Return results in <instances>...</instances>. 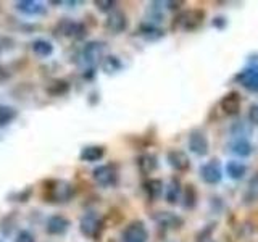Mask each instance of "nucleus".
I'll return each instance as SVG.
<instances>
[{
	"label": "nucleus",
	"instance_id": "obj_9",
	"mask_svg": "<svg viewBox=\"0 0 258 242\" xmlns=\"http://www.w3.org/2000/svg\"><path fill=\"white\" fill-rule=\"evenodd\" d=\"M70 220L67 216L63 215H52L50 218L47 220V232L52 234V236H61V234H64L68 229H70Z\"/></svg>",
	"mask_w": 258,
	"mask_h": 242
},
{
	"label": "nucleus",
	"instance_id": "obj_19",
	"mask_svg": "<svg viewBox=\"0 0 258 242\" xmlns=\"http://www.w3.org/2000/svg\"><path fill=\"white\" fill-rule=\"evenodd\" d=\"M226 173L229 174L231 179H240V177H244V174L247 173V166L242 163V161L231 160L228 161V165H226Z\"/></svg>",
	"mask_w": 258,
	"mask_h": 242
},
{
	"label": "nucleus",
	"instance_id": "obj_14",
	"mask_svg": "<svg viewBox=\"0 0 258 242\" xmlns=\"http://www.w3.org/2000/svg\"><path fill=\"white\" fill-rule=\"evenodd\" d=\"M105 155V149L102 145H87L79 153V158L83 161H87V163H94V161L102 160Z\"/></svg>",
	"mask_w": 258,
	"mask_h": 242
},
{
	"label": "nucleus",
	"instance_id": "obj_21",
	"mask_svg": "<svg viewBox=\"0 0 258 242\" xmlns=\"http://www.w3.org/2000/svg\"><path fill=\"white\" fill-rule=\"evenodd\" d=\"M31 47H32V52H34L37 56H42V58L44 56L52 55V52H53V45L45 39H36Z\"/></svg>",
	"mask_w": 258,
	"mask_h": 242
},
{
	"label": "nucleus",
	"instance_id": "obj_6",
	"mask_svg": "<svg viewBox=\"0 0 258 242\" xmlns=\"http://www.w3.org/2000/svg\"><path fill=\"white\" fill-rule=\"evenodd\" d=\"M149 231L144 221H133L126 226L123 232V242H147Z\"/></svg>",
	"mask_w": 258,
	"mask_h": 242
},
{
	"label": "nucleus",
	"instance_id": "obj_22",
	"mask_svg": "<svg viewBox=\"0 0 258 242\" xmlns=\"http://www.w3.org/2000/svg\"><path fill=\"white\" fill-rule=\"evenodd\" d=\"M231 150L239 157H248L252 153V145L245 139H237L231 144Z\"/></svg>",
	"mask_w": 258,
	"mask_h": 242
},
{
	"label": "nucleus",
	"instance_id": "obj_23",
	"mask_svg": "<svg viewBox=\"0 0 258 242\" xmlns=\"http://www.w3.org/2000/svg\"><path fill=\"white\" fill-rule=\"evenodd\" d=\"M256 200H258V173L250 179L248 188L244 194V202H247V204H253Z\"/></svg>",
	"mask_w": 258,
	"mask_h": 242
},
{
	"label": "nucleus",
	"instance_id": "obj_12",
	"mask_svg": "<svg viewBox=\"0 0 258 242\" xmlns=\"http://www.w3.org/2000/svg\"><path fill=\"white\" fill-rule=\"evenodd\" d=\"M240 94L236 92V91H232V92H228L226 94L223 99H221V110L226 113V115H237L239 110H240Z\"/></svg>",
	"mask_w": 258,
	"mask_h": 242
},
{
	"label": "nucleus",
	"instance_id": "obj_5",
	"mask_svg": "<svg viewBox=\"0 0 258 242\" xmlns=\"http://www.w3.org/2000/svg\"><path fill=\"white\" fill-rule=\"evenodd\" d=\"M92 177L100 188H115L118 184V169L115 165H100L94 168Z\"/></svg>",
	"mask_w": 258,
	"mask_h": 242
},
{
	"label": "nucleus",
	"instance_id": "obj_1",
	"mask_svg": "<svg viewBox=\"0 0 258 242\" xmlns=\"http://www.w3.org/2000/svg\"><path fill=\"white\" fill-rule=\"evenodd\" d=\"M73 186L67 181H48L45 184V199L55 204H64L73 197Z\"/></svg>",
	"mask_w": 258,
	"mask_h": 242
},
{
	"label": "nucleus",
	"instance_id": "obj_29",
	"mask_svg": "<svg viewBox=\"0 0 258 242\" xmlns=\"http://www.w3.org/2000/svg\"><path fill=\"white\" fill-rule=\"evenodd\" d=\"M215 223L212 224H208L207 228H204L200 232H199V236H197V242H215L213 237H212V234L215 231Z\"/></svg>",
	"mask_w": 258,
	"mask_h": 242
},
{
	"label": "nucleus",
	"instance_id": "obj_18",
	"mask_svg": "<svg viewBox=\"0 0 258 242\" xmlns=\"http://www.w3.org/2000/svg\"><path fill=\"white\" fill-rule=\"evenodd\" d=\"M181 194H182V188H181V183L177 177H173L171 181H169L168 184V188H166V194H165V197H166V202L168 204H177V200L181 199Z\"/></svg>",
	"mask_w": 258,
	"mask_h": 242
},
{
	"label": "nucleus",
	"instance_id": "obj_26",
	"mask_svg": "<svg viewBox=\"0 0 258 242\" xmlns=\"http://www.w3.org/2000/svg\"><path fill=\"white\" fill-rule=\"evenodd\" d=\"M139 32H141V34H142L144 37H147V39H150V40L158 39V37L163 36V31H161L160 28H157L155 24H152V23H145V24H142L141 29H139Z\"/></svg>",
	"mask_w": 258,
	"mask_h": 242
},
{
	"label": "nucleus",
	"instance_id": "obj_13",
	"mask_svg": "<svg viewBox=\"0 0 258 242\" xmlns=\"http://www.w3.org/2000/svg\"><path fill=\"white\" fill-rule=\"evenodd\" d=\"M237 81L248 91H258V67L248 68L245 71H242L237 76Z\"/></svg>",
	"mask_w": 258,
	"mask_h": 242
},
{
	"label": "nucleus",
	"instance_id": "obj_15",
	"mask_svg": "<svg viewBox=\"0 0 258 242\" xmlns=\"http://www.w3.org/2000/svg\"><path fill=\"white\" fill-rule=\"evenodd\" d=\"M16 8H18L21 13L29 15V16H37V15L45 13V7L40 2H34V0H21V2L16 4Z\"/></svg>",
	"mask_w": 258,
	"mask_h": 242
},
{
	"label": "nucleus",
	"instance_id": "obj_2",
	"mask_svg": "<svg viewBox=\"0 0 258 242\" xmlns=\"http://www.w3.org/2000/svg\"><path fill=\"white\" fill-rule=\"evenodd\" d=\"M103 229V220L99 216V213L89 212L86 213L79 221V231L83 236L89 239H97L100 236V232Z\"/></svg>",
	"mask_w": 258,
	"mask_h": 242
},
{
	"label": "nucleus",
	"instance_id": "obj_11",
	"mask_svg": "<svg viewBox=\"0 0 258 242\" xmlns=\"http://www.w3.org/2000/svg\"><path fill=\"white\" fill-rule=\"evenodd\" d=\"M105 28H107L110 32L113 34H119L127 28V20H126V15L119 10H115L108 15L107 21H105Z\"/></svg>",
	"mask_w": 258,
	"mask_h": 242
},
{
	"label": "nucleus",
	"instance_id": "obj_32",
	"mask_svg": "<svg viewBox=\"0 0 258 242\" xmlns=\"http://www.w3.org/2000/svg\"><path fill=\"white\" fill-rule=\"evenodd\" d=\"M248 119L252 121L253 125H258V103H253L252 107L248 108Z\"/></svg>",
	"mask_w": 258,
	"mask_h": 242
},
{
	"label": "nucleus",
	"instance_id": "obj_16",
	"mask_svg": "<svg viewBox=\"0 0 258 242\" xmlns=\"http://www.w3.org/2000/svg\"><path fill=\"white\" fill-rule=\"evenodd\" d=\"M155 220L158 221L160 226H163V228H171V229H177L182 226V218L176 216L174 213L171 212H161L155 216Z\"/></svg>",
	"mask_w": 258,
	"mask_h": 242
},
{
	"label": "nucleus",
	"instance_id": "obj_33",
	"mask_svg": "<svg viewBox=\"0 0 258 242\" xmlns=\"http://www.w3.org/2000/svg\"><path fill=\"white\" fill-rule=\"evenodd\" d=\"M213 24H215L216 28H224V26H226V21H224L223 16H216L215 21H213Z\"/></svg>",
	"mask_w": 258,
	"mask_h": 242
},
{
	"label": "nucleus",
	"instance_id": "obj_20",
	"mask_svg": "<svg viewBox=\"0 0 258 242\" xmlns=\"http://www.w3.org/2000/svg\"><path fill=\"white\" fill-rule=\"evenodd\" d=\"M144 191L147 192L150 200H157L163 192V183L161 179H149L144 183Z\"/></svg>",
	"mask_w": 258,
	"mask_h": 242
},
{
	"label": "nucleus",
	"instance_id": "obj_3",
	"mask_svg": "<svg viewBox=\"0 0 258 242\" xmlns=\"http://www.w3.org/2000/svg\"><path fill=\"white\" fill-rule=\"evenodd\" d=\"M105 52V44L99 42V40H91L87 42L83 48V62L89 68V71H94L103 58Z\"/></svg>",
	"mask_w": 258,
	"mask_h": 242
},
{
	"label": "nucleus",
	"instance_id": "obj_31",
	"mask_svg": "<svg viewBox=\"0 0 258 242\" xmlns=\"http://www.w3.org/2000/svg\"><path fill=\"white\" fill-rule=\"evenodd\" d=\"M95 5L102 12H111L113 7H115V2H111V0H107V2H103V0H97Z\"/></svg>",
	"mask_w": 258,
	"mask_h": 242
},
{
	"label": "nucleus",
	"instance_id": "obj_7",
	"mask_svg": "<svg viewBox=\"0 0 258 242\" xmlns=\"http://www.w3.org/2000/svg\"><path fill=\"white\" fill-rule=\"evenodd\" d=\"M200 177L207 184H218L220 183L221 177H223V173H221V166H220V163H218V160H210L208 163L202 165Z\"/></svg>",
	"mask_w": 258,
	"mask_h": 242
},
{
	"label": "nucleus",
	"instance_id": "obj_4",
	"mask_svg": "<svg viewBox=\"0 0 258 242\" xmlns=\"http://www.w3.org/2000/svg\"><path fill=\"white\" fill-rule=\"evenodd\" d=\"M205 20L204 10H187L182 12L177 18L174 20V29L179 28L184 31H196L202 26V23Z\"/></svg>",
	"mask_w": 258,
	"mask_h": 242
},
{
	"label": "nucleus",
	"instance_id": "obj_27",
	"mask_svg": "<svg viewBox=\"0 0 258 242\" xmlns=\"http://www.w3.org/2000/svg\"><path fill=\"white\" fill-rule=\"evenodd\" d=\"M61 31L64 36H81V32H83V26L78 23H73V21H64L61 23Z\"/></svg>",
	"mask_w": 258,
	"mask_h": 242
},
{
	"label": "nucleus",
	"instance_id": "obj_28",
	"mask_svg": "<svg viewBox=\"0 0 258 242\" xmlns=\"http://www.w3.org/2000/svg\"><path fill=\"white\" fill-rule=\"evenodd\" d=\"M121 62L118 60V56H107V58L103 60V70L107 73H116L121 70Z\"/></svg>",
	"mask_w": 258,
	"mask_h": 242
},
{
	"label": "nucleus",
	"instance_id": "obj_24",
	"mask_svg": "<svg viewBox=\"0 0 258 242\" xmlns=\"http://www.w3.org/2000/svg\"><path fill=\"white\" fill-rule=\"evenodd\" d=\"M16 116H18V111H16L13 107H8V105H0V128L10 125Z\"/></svg>",
	"mask_w": 258,
	"mask_h": 242
},
{
	"label": "nucleus",
	"instance_id": "obj_25",
	"mask_svg": "<svg viewBox=\"0 0 258 242\" xmlns=\"http://www.w3.org/2000/svg\"><path fill=\"white\" fill-rule=\"evenodd\" d=\"M182 199H184V207L187 210H192L197 205V189L192 184L185 186V189L182 192Z\"/></svg>",
	"mask_w": 258,
	"mask_h": 242
},
{
	"label": "nucleus",
	"instance_id": "obj_30",
	"mask_svg": "<svg viewBox=\"0 0 258 242\" xmlns=\"http://www.w3.org/2000/svg\"><path fill=\"white\" fill-rule=\"evenodd\" d=\"M15 242H36V239H34V236H32V232H29L28 229H23L18 232Z\"/></svg>",
	"mask_w": 258,
	"mask_h": 242
},
{
	"label": "nucleus",
	"instance_id": "obj_8",
	"mask_svg": "<svg viewBox=\"0 0 258 242\" xmlns=\"http://www.w3.org/2000/svg\"><path fill=\"white\" fill-rule=\"evenodd\" d=\"M189 149L199 157L207 155L208 150H210V144H208L207 136L202 131H199V129L192 131L190 136H189Z\"/></svg>",
	"mask_w": 258,
	"mask_h": 242
},
{
	"label": "nucleus",
	"instance_id": "obj_10",
	"mask_svg": "<svg viewBox=\"0 0 258 242\" xmlns=\"http://www.w3.org/2000/svg\"><path fill=\"white\" fill-rule=\"evenodd\" d=\"M168 163L171 165V168H174L176 171H187L190 168V160L187 157V153L182 152V150H169L168 155H166Z\"/></svg>",
	"mask_w": 258,
	"mask_h": 242
},
{
	"label": "nucleus",
	"instance_id": "obj_17",
	"mask_svg": "<svg viewBox=\"0 0 258 242\" xmlns=\"http://www.w3.org/2000/svg\"><path fill=\"white\" fill-rule=\"evenodd\" d=\"M137 166H139L141 173L144 174H150L157 169L158 166V161H157V157L152 155V153H144L139 158H137Z\"/></svg>",
	"mask_w": 258,
	"mask_h": 242
}]
</instances>
